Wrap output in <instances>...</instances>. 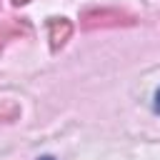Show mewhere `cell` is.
Returning a JSON list of instances; mask_svg holds the SVG:
<instances>
[{
	"instance_id": "obj_2",
	"label": "cell",
	"mask_w": 160,
	"mask_h": 160,
	"mask_svg": "<svg viewBox=\"0 0 160 160\" xmlns=\"http://www.w3.org/2000/svg\"><path fill=\"white\" fill-rule=\"evenodd\" d=\"M38 160H55L52 155H42V158H38Z\"/></svg>"
},
{
	"instance_id": "obj_1",
	"label": "cell",
	"mask_w": 160,
	"mask_h": 160,
	"mask_svg": "<svg viewBox=\"0 0 160 160\" xmlns=\"http://www.w3.org/2000/svg\"><path fill=\"white\" fill-rule=\"evenodd\" d=\"M152 112L155 115H160V88L155 90V95H152Z\"/></svg>"
}]
</instances>
